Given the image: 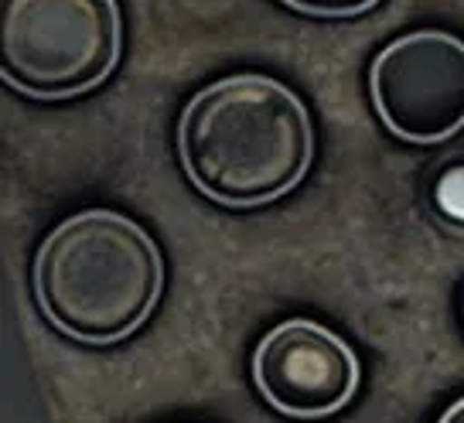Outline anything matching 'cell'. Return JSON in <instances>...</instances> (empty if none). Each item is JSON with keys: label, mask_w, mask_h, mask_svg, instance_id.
<instances>
[{"label": "cell", "mask_w": 464, "mask_h": 423, "mask_svg": "<svg viewBox=\"0 0 464 423\" xmlns=\"http://www.w3.org/2000/svg\"><path fill=\"white\" fill-rule=\"evenodd\" d=\"M178 161L208 202L260 208L304 181L314 161V123L284 82L260 72L226 75L185 106Z\"/></svg>", "instance_id": "obj_1"}, {"label": "cell", "mask_w": 464, "mask_h": 423, "mask_svg": "<svg viewBox=\"0 0 464 423\" xmlns=\"http://www.w3.org/2000/svg\"><path fill=\"white\" fill-rule=\"evenodd\" d=\"M42 318L79 345H113L144 328L164 291V260L144 226L86 208L44 236L31 270Z\"/></svg>", "instance_id": "obj_2"}, {"label": "cell", "mask_w": 464, "mask_h": 423, "mask_svg": "<svg viewBox=\"0 0 464 423\" xmlns=\"http://www.w3.org/2000/svg\"><path fill=\"white\" fill-rule=\"evenodd\" d=\"M116 0H0V75L31 100H72L113 75Z\"/></svg>", "instance_id": "obj_3"}, {"label": "cell", "mask_w": 464, "mask_h": 423, "mask_svg": "<svg viewBox=\"0 0 464 423\" xmlns=\"http://www.w3.org/2000/svg\"><path fill=\"white\" fill-rule=\"evenodd\" d=\"M382 127L406 144H444L464 130V42L423 28L386 44L369 69Z\"/></svg>", "instance_id": "obj_4"}, {"label": "cell", "mask_w": 464, "mask_h": 423, "mask_svg": "<svg viewBox=\"0 0 464 423\" xmlns=\"http://www.w3.org/2000/svg\"><path fill=\"white\" fill-rule=\"evenodd\" d=\"M362 365L342 335L311 318H290L270 328L253 351L256 393L284 417L324 420L348 407Z\"/></svg>", "instance_id": "obj_5"}, {"label": "cell", "mask_w": 464, "mask_h": 423, "mask_svg": "<svg viewBox=\"0 0 464 423\" xmlns=\"http://www.w3.org/2000/svg\"><path fill=\"white\" fill-rule=\"evenodd\" d=\"M280 4L307 17H359L372 11L379 0H280Z\"/></svg>", "instance_id": "obj_6"}, {"label": "cell", "mask_w": 464, "mask_h": 423, "mask_svg": "<svg viewBox=\"0 0 464 423\" xmlns=\"http://www.w3.org/2000/svg\"><path fill=\"white\" fill-rule=\"evenodd\" d=\"M437 205H440L444 216L464 222V168H454V171H448V175L440 178V185H437Z\"/></svg>", "instance_id": "obj_7"}, {"label": "cell", "mask_w": 464, "mask_h": 423, "mask_svg": "<svg viewBox=\"0 0 464 423\" xmlns=\"http://www.w3.org/2000/svg\"><path fill=\"white\" fill-rule=\"evenodd\" d=\"M437 423H464V396L458 399V403H450V407L440 413V420Z\"/></svg>", "instance_id": "obj_8"}]
</instances>
